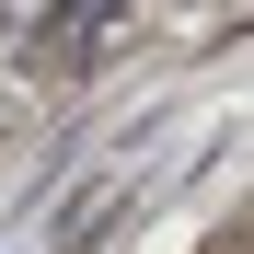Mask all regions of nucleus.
Returning a JSON list of instances; mask_svg holds the SVG:
<instances>
[{"label": "nucleus", "instance_id": "f257e3e1", "mask_svg": "<svg viewBox=\"0 0 254 254\" xmlns=\"http://www.w3.org/2000/svg\"><path fill=\"white\" fill-rule=\"evenodd\" d=\"M104 23H116V0H58V12H47V35H35V58H47V69H81V58H104V47H93Z\"/></svg>", "mask_w": 254, "mask_h": 254}]
</instances>
